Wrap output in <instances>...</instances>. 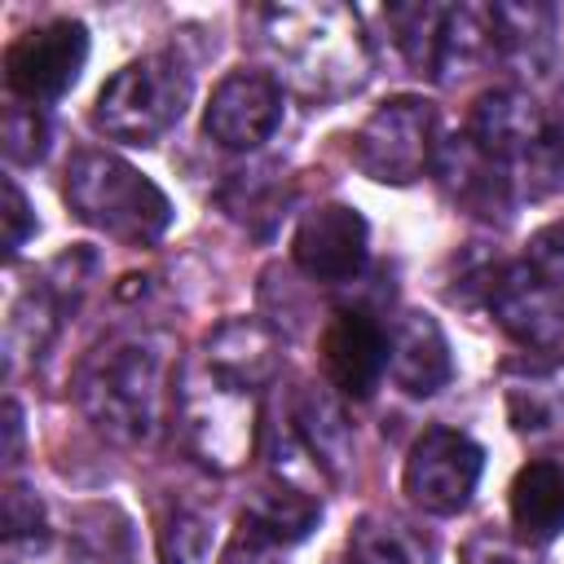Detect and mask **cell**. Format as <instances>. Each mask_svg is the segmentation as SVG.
Wrapping results in <instances>:
<instances>
[{
	"instance_id": "obj_25",
	"label": "cell",
	"mask_w": 564,
	"mask_h": 564,
	"mask_svg": "<svg viewBox=\"0 0 564 564\" xmlns=\"http://www.w3.org/2000/svg\"><path fill=\"white\" fill-rule=\"evenodd\" d=\"M529 264H533L538 273H546L551 282L564 286V220H555V225H546V229L533 234V242H529Z\"/></svg>"
},
{
	"instance_id": "obj_28",
	"label": "cell",
	"mask_w": 564,
	"mask_h": 564,
	"mask_svg": "<svg viewBox=\"0 0 564 564\" xmlns=\"http://www.w3.org/2000/svg\"><path fill=\"white\" fill-rule=\"evenodd\" d=\"M4 432H9V449H4V458L13 463V458H18V436H22V414H18L13 401L4 405Z\"/></svg>"
},
{
	"instance_id": "obj_15",
	"label": "cell",
	"mask_w": 564,
	"mask_h": 564,
	"mask_svg": "<svg viewBox=\"0 0 564 564\" xmlns=\"http://www.w3.org/2000/svg\"><path fill=\"white\" fill-rule=\"evenodd\" d=\"M388 375L401 392L410 397H432L449 383L454 361H449V344L445 330L432 313H401L388 330Z\"/></svg>"
},
{
	"instance_id": "obj_6",
	"label": "cell",
	"mask_w": 564,
	"mask_h": 564,
	"mask_svg": "<svg viewBox=\"0 0 564 564\" xmlns=\"http://www.w3.org/2000/svg\"><path fill=\"white\" fill-rule=\"evenodd\" d=\"M436 106L423 97H388L352 137V163L370 181L410 185L436 159Z\"/></svg>"
},
{
	"instance_id": "obj_2",
	"label": "cell",
	"mask_w": 564,
	"mask_h": 564,
	"mask_svg": "<svg viewBox=\"0 0 564 564\" xmlns=\"http://www.w3.org/2000/svg\"><path fill=\"white\" fill-rule=\"evenodd\" d=\"M163 352L154 339H110L75 375V401L97 432L137 445L159 427Z\"/></svg>"
},
{
	"instance_id": "obj_8",
	"label": "cell",
	"mask_w": 564,
	"mask_h": 564,
	"mask_svg": "<svg viewBox=\"0 0 564 564\" xmlns=\"http://www.w3.org/2000/svg\"><path fill=\"white\" fill-rule=\"evenodd\" d=\"M88 62V31L75 18H57L22 31L4 48V84L26 101L62 97Z\"/></svg>"
},
{
	"instance_id": "obj_22",
	"label": "cell",
	"mask_w": 564,
	"mask_h": 564,
	"mask_svg": "<svg viewBox=\"0 0 564 564\" xmlns=\"http://www.w3.org/2000/svg\"><path fill=\"white\" fill-rule=\"evenodd\" d=\"M48 150V123L35 106H9L4 115V154L13 163H40Z\"/></svg>"
},
{
	"instance_id": "obj_16",
	"label": "cell",
	"mask_w": 564,
	"mask_h": 564,
	"mask_svg": "<svg viewBox=\"0 0 564 564\" xmlns=\"http://www.w3.org/2000/svg\"><path fill=\"white\" fill-rule=\"evenodd\" d=\"M511 524L529 546L551 542L564 529V463L533 458L511 480Z\"/></svg>"
},
{
	"instance_id": "obj_24",
	"label": "cell",
	"mask_w": 564,
	"mask_h": 564,
	"mask_svg": "<svg viewBox=\"0 0 564 564\" xmlns=\"http://www.w3.org/2000/svg\"><path fill=\"white\" fill-rule=\"evenodd\" d=\"M40 524H44V507H40V498L13 485V489L4 494V529H9V542L26 538V533L40 538Z\"/></svg>"
},
{
	"instance_id": "obj_11",
	"label": "cell",
	"mask_w": 564,
	"mask_h": 564,
	"mask_svg": "<svg viewBox=\"0 0 564 564\" xmlns=\"http://www.w3.org/2000/svg\"><path fill=\"white\" fill-rule=\"evenodd\" d=\"M366 251H370V229L361 220L357 207H344V203H326V207H313L295 238H291V256L295 264L317 278V282H352L361 269H366Z\"/></svg>"
},
{
	"instance_id": "obj_5",
	"label": "cell",
	"mask_w": 564,
	"mask_h": 564,
	"mask_svg": "<svg viewBox=\"0 0 564 564\" xmlns=\"http://www.w3.org/2000/svg\"><path fill=\"white\" fill-rule=\"evenodd\" d=\"M185 106H189V70L172 53H150L106 79L93 106V123L110 141L154 145L167 128L181 123Z\"/></svg>"
},
{
	"instance_id": "obj_14",
	"label": "cell",
	"mask_w": 564,
	"mask_h": 564,
	"mask_svg": "<svg viewBox=\"0 0 564 564\" xmlns=\"http://www.w3.org/2000/svg\"><path fill=\"white\" fill-rule=\"evenodd\" d=\"M432 167L441 172L449 198L463 203L467 212H476V216H485V220H494V216L502 220V216L511 212V189H516L511 172H507L498 159H489L467 132L441 141Z\"/></svg>"
},
{
	"instance_id": "obj_4",
	"label": "cell",
	"mask_w": 564,
	"mask_h": 564,
	"mask_svg": "<svg viewBox=\"0 0 564 564\" xmlns=\"http://www.w3.org/2000/svg\"><path fill=\"white\" fill-rule=\"evenodd\" d=\"M269 48L308 88H344L366 75L370 48L352 9L344 4H278L264 9Z\"/></svg>"
},
{
	"instance_id": "obj_9",
	"label": "cell",
	"mask_w": 564,
	"mask_h": 564,
	"mask_svg": "<svg viewBox=\"0 0 564 564\" xmlns=\"http://www.w3.org/2000/svg\"><path fill=\"white\" fill-rule=\"evenodd\" d=\"M282 123V84L264 70H234L216 84L203 132L225 150H256Z\"/></svg>"
},
{
	"instance_id": "obj_18",
	"label": "cell",
	"mask_w": 564,
	"mask_h": 564,
	"mask_svg": "<svg viewBox=\"0 0 564 564\" xmlns=\"http://www.w3.org/2000/svg\"><path fill=\"white\" fill-rule=\"evenodd\" d=\"M291 419H295V436L304 441V449L313 454L317 467L339 471V467L348 463V454H352V436H348L344 410L335 405L330 392H322V388H304V392L295 397Z\"/></svg>"
},
{
	"instance_id": "obj_21",
	"label": "cell",
	"mask_w": 564,
	"mask_h": 564,
	"mask_svg": "<svg viewBox=\"0 0 564 564\" xmlns=\"http://www.w3.org/2000/svg\"><path fill=\"white\" fill-rule=\"evenodd\" d=\"M207 542H212V529L194 511H172L159 524V555H163V564H203L207 560Z\"/></svg>"
},
{
	"instance_id": "obj_27",
	"label": "cell",
	"mask_w": 564,
	"mask_h": 564,
	"mask_svg": "<svg viewBox=\"0 0 564 564\" xmlns=\"http://www.w3.org/2000/svg\"><path fill=\"white\" fill-rule=\"evenodd\" d=\"M35 234V216L26 207V194L18 189V181H4V251L18 256V247Z\"/></svg>"
},
{
	"instance_id": "obj_3",
	"label": "cell",
	"mask_w": 564,
	"mask_h": 564,
	"mask_svg": "<svg viewBox=\"0 0 564 564\" xmlns=\"http://www.w3.org/2000/svg\"><path fill=\"white\" fill-rule=\"evenodd\" d=\"M62 189H66L70 212L84 225H93L119 242H154L172 225L167 194L145 172H137L132 163H123L106 150L75 154Z\"/></svg>"
},
{
	"instance_id": "obj_13",
	"label": "cell",
	"mask_w": 564,
	"mask_h": 564,
	"mask_svg": "<svg viewBox=\"0 0 564 564\" xmlns=\"http://www.w3.org/2000/svg\"><path fill=\"white\" fill-rule=\"evenodd\" d=\"M322 361L344 397H370L388 375V326L366 308H344L322 335Z\"/></svg>"
},
{
	"instance_id": "obj_26",
	"label": "cell",
	"mask_w": 564,
	"mask_h": 564,
	"mask_svg": "<svg viewBox=\"0 0 564 564\" xmlns=\"http://www.w3.org/2000/svg\"><path fill=\"white\" fill-rule=\"evenodd\" d=\"M463 564H533L516 542H507L502 533H489L480 529L476 538H467L463 546Z\"/></svg>"
},
{
	"instance_id": "obj_7",
	"label": "cell",
	"mask_w": 564,
	"mask_h": 564,
	"mask_svg": "<svg viewBox=\"0 0 564 564\" xmlns=\"http://www.w3.org/2000/svg\"><path fill=\"white\" fill-rule=\"evenodd\" d=\"M485 471V449L454 427H427L405 458V494L432 516H458Z\"/></svg>"
},
{
	"instance_id": "obj_17",
	"label": "cell",
	"mask_w": 564,
	"mask_h": 564,
	"mask_svg": "<svg viewBox=\"0 0 564 564\" xmlns=\"http://www.w3.org/2000/svg\"><path fill=\"white\" fill-rule=\"evenodd\" d=\"M494 22V53H502L516 66L529 70H546L551 66V9L546 4H494L489 9Z\"/></svg>"
},
{
	"instance_id": "obj_23",
	"label": "cell",
	"mask_w": 564,
	"mask_h": 564,
	"mask_svg": "<svg viewBox=\"0 0 564 564\" xmlns=\"http://www.w3.org/2000/svg\"><path fill=\"white\" fill-rule=\"evenodd\" d=\"M220 564H286V560H282V542H273L269 533H260L256 524L242 520L234 542L225 546Z\"/></svg>"
},
{
	"instance_id": "obj_1",
	"label": "cell",
	"mask_w": 564,
	"mask_h": 564,
	"mask_svg": "<svg viewBox=\"0 0 564 564\" xmlns=\"http://www.w3.org/2000/svg\"><path fill=\"white\" fill-rule=\"evenodd\" d=\"M273 375V339L256 322H225L181 388L189 445L212 467H238L251 449V401Z\"/></svg>"
},
{
	"instance_id": "obj_12",
	"label": "cell",
	"mask_w": 564,
	"mask_h": 564,
	"mask_svg": "<svg viewBox=\"0 0 564 564\" xmlns=\"http://www.w3.org/2000/svg\"><path fill=\"white\" fill-rule=\"evenodd\" d=\"M555 132V123L542 115V106L520 93V88H494L476 101L471 110V123H467V137L489 154L498 159L511 181H516V167Z\"/></svg>"
},
{
	"instance_id": "obj_10",
	"label": "cell",
	"mask_w": 564,
	"mask_h": 564,
	"mask_svg": "<svg viewBox=\"0 0 564 564\" xmlns=\"http://www.w3.org/2000/svg\"><path fill=\"white\" fill-rule=\"evenodd\" d=\"M489 308L498 326L524 348H560L564 344V286L538 273L529 260L511 264L489 286Z\"/></svg>"
},
{
	"instance_id": "obj_19",
	"label": "cell",
	"mask_w": 564,
	"mask_h": 564,
	"mask_svg": "<svg viewBox=\"0 0 564 564\" xmlns=\"http://www.w3.org/2000/svg\"><path fill=\"white\" fill-rule=\"evenodd\" d=\"M247 524H256L260 533H269L273 542L291 546L300 538H308V529L322 520V502L308 498L304 489H291V485H273V489H260L251 498V507L242 511Z\"/></svg>"
},
{
	"instance_id": "obj_20",
	"label": "cell",
	"mask_w": 564,
	"mask_h": 564,
	"mask_svg": "<svg viewBox=\"0 0 564 564\" xmlns=\"http://www.w3.org/2000/svg\"><path fill=\"white\" fill-rule=\"evenodd\" d=\"M348 564H436L432 546L401 520L366 516L348 538Z\"/></svg>"
}]
</instances>
